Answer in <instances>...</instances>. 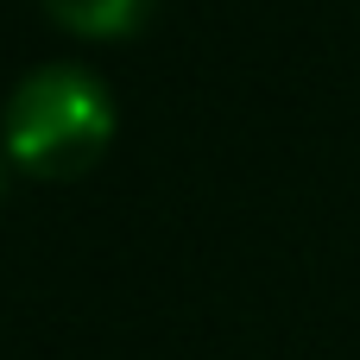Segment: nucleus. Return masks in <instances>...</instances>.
I'll return each mask as SVG.
<instances>
[{
    "mask_svg": "<svg viewBox=\"0 0 360 360\" xmlns=\"http://www.w3.org/2000/svg\"><path fill=\"white\" fill-rule=\"evenodd\" d=\"M114 139V95L89 63L51 57L32 63L0 114V146L38 177H76L89 171Z\"/></svg>",
    "mask_w": 360,
    "mask_h": 360,
    "instance_id": "nucleus-1",
    "label": "nucleus"
},
{
    "mask_svg": "<svg viewBox=\"0 0 360 360\" xmlns=\"http://www.w3.org/2000/svg\"><path fill=\"white\" fill-rule=\"evenodd\" d=\"M44 6L70 32H133L158 0H44Z\"/></svg>",
    "mask_w": 360,
    "mask_h": 360,
    "instance_id": "nucleus-2",
    "label": "nucleus"
},
{
    "mask_svg": "<svg viewBox=\"0 0 360 360\" xmlns=\"http://www.w3.org/2000/svg\"><path fill=\"white\" fill-rule=\"evenodd\" d=\"M0 190H6V146H0Z\"/></svg>",
    "mask_w": 360,
    "mask_h": 360,
    "instance_id": "nucleus-3",
    "label": "nucleus"
}]
</instances>
